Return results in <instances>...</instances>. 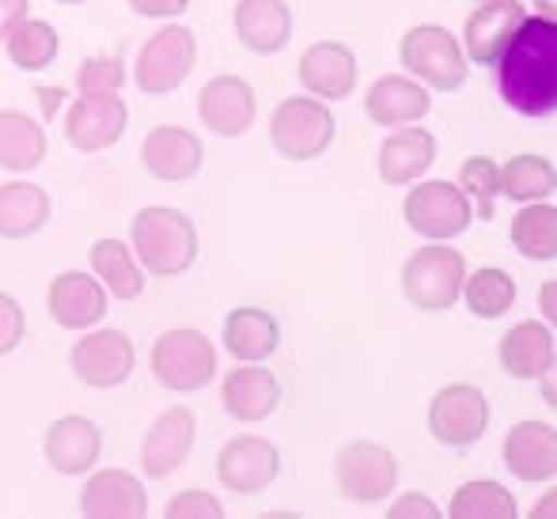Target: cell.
<instances>
[{
	"label": "cell",
	"mask_w": 557,
	"mask_h": 519,
	"mask_svg": "<svg viewBox=\"0 0 557 519\" xmlns=\"http://www.w3.org/2000/svg\"><path fill=\"white\" fill-rule=\"evenodd\" d=\"M497 91L523 118H550L557 107V23L528 15L497 58Z\"/></svg>",
	"instance_id": "cell-1"
},
{
	"label": "cell",
	"mask_w": 557,
	"mask_h": 519,
	"mask_svg": "<svg viewBox=\"0 0 557 519\" xmlns=\"http://www.w3.org/2000/svg\"><path fill=\"white\" fill-rule=\"evenodd\" d=\"M129 247L137 255L140 270L156 277H178L198 262V227L186 212L168 206H148L133 217L129 224Z\"/></svg>",
	"instance_id": "cell-2"
},
{
	"label": "cell",
	"mask_w": 557,
	"mask_h": 519,
	"mask_svg": "<svg viewBox=\"0 0 557 519\" xmlns=\"http://www.w3.org/2000/svg\"><path fill=\"white\" fill-rule=\"evenodd\" d=\"M398 61H403L406 76L433 91H459L467 84V53H462L459 38L441 23H418L403 35L398 42Z\"/></svg>",
	"instance_id": "cell-3"
},
{
	"label": "cell",
	"mask_w": 557,
	"mask_h": 519,
	"mask_svg": "<svg viewBox=\"0 0 557 519\" xmlns=\"http://www.w3.org/2000/svg\"><path fill=\"white\" fill-rule=\"evenodd\" d=\"M334 110L315 96H288L270 114V140L285 160H319L334 145Z\"/></svg>",
	"instance_id": "cell-4"
},
{
	"label": "cell",
	"mask_w": 557,
	"mask_h": 519,
	"mask_svg": "<svg viewBox=\"0 0 557 519\" xmlns=\"http://www.w3.org/2000/svg\"><path fill=\"white\" fill-rule=\"evenodd\" d=\"M194 65H198V38L186 23L168 20L140 46L137 65H133V84L145 96H171L175 88H183Z\"/></svg>",
	"instance_id": "cell-5"
},
{
	"label": "cell",
	"mask_w": 557,
	"mask_h": 519,
	"mask_svg": "<svg viewBox=\"0 0 557 519\" xmlns=\"http://www.w3.org/2000/svg\"><path fill=\"white\" fill-rule=\"evenodd\" d=\"M467 277V262L447 243H429L413 250L403 265V296L418 311H451L459 304V288Z\"/></svg>",
	"instance_id": "cell-6"
},
{
	"label": "cell",
	"mask_w": 557,
	"mask_h": 519,
	"mask_svg": "<svg viewBox=\"0 0 557 519\" xmlns=\"http://www.w3.org/2000/svg\"><path fill=\"white\" fill-rule=\"evenodd\" d=\"M148 364H152V375L168 391L194 395V391H201L216 375V349L201 330H190V326L163 330L152 342Z\"/></svg>",
	"instance_id": "cell-7"
},
{
	"label": "cell",
	"mask_w": 557,
	"mask_h": 519,
	"mask_svg": "<svg viewBox=\"0 0 557 519\" xmlns=\"http://www.w3.org/2000/svg\"><path fill=\"white\" fill-rule=\"evenodd\" d=\"M413 190L403 201V220L429 243H447L462 235L474 220V201L459 190L455 183L444 178H425V183H410Z\"/></svg>",
	"instance_id": "cell-8"
},
{
	"label": "cell",
	"mask_w": 557,
	"mask_h": 519,
	"mask_svg": "<svg viewBox=\"0 0 557 519\" xmlns=\"http://www.w3.org/2000/svg\"><path fill=\"white\" fill-rule=\"evenodd\" d=\"M337 490L357 505H383L398 485V459L375 440H352L334 459Z\"/></svg>",
	"instance_id": "cell-9"
},
{
	"label": "cell",
	"mask_w": 557,
	"mask_h": 519,
	"mask_svg": "<svg viewBox=\"0 0 557 519\" xmlns=\"http://www.w3.org/2000/svg\"><path fill=\"white\" fill-rule=\"evenodd\" d=\"M69 368L84 387L114 391L137 368V349H133L129 334L122 330H84L81 342L69 349Z\"/></svg>",
	"instance_id": "cell-10"
},
{
	"label": "cell",
	"mask_w": 557,
	"mask_h": 519,
	"mask_svg": "<svg viewBox=\"0 0 557 519\" xmlns=\"http://www.w3.org/2000/svg\"><path fill=\"white\" fill-rule=\"evenodd\" d=\"M490 398L474 383H447L429 403V432L444 447H470L490 429Z\"/></svg>",
	"instance_id": "cell-11"
},
{
	"label": "cell",
	"mask_w": 557,
	"mask_h": 519,
	"mask_svg": "<svg viewBox=\"0 0 557 519\" xmlns=\"http://www.w3.org/2000/svg\"><path fill=\"white\" fill-rule=\"evenodd\" d=\"M129 125V107L117 91L107 96H76L65 110V137L76 152H103L122 140Z\"/></svg>",
	"instance_id": "cell-12"
},
{
	"label": "cell",
	"mask_w": 557,
	"mask_h": 519,
	"mask_svg": "<svg viewBox=\"0 0 557 519\" xmlns=\"http://www.w3.org/2000/svg\"><path fill=\"white\" fill-rule=\"evenodd\" d=\"M198 440V417L190 406H171L152 421L145 444H140V474L163 482L186 462V455L194 452Z\"/></svg>",
	"instance_id": "cell-13"
},
{
	"label": "cell",
	"mask_w": 557,
	"mask_h": 519,
	"mask_svg": "<svg viewBox=\"0 0 557 519\" xmlns=\"http://www.w3.org/2000/svg\"><path fill=\"white\" fill-rule=\"evenodd\" d=\"M277 470L281 452L262 436H232L216 455V478L224 490L239 493V497H255V493L270 490Z\"/></svg>",
	"instance_id": "cell-14"
},
{
	"label": "cell",
	"mask_w": 557,
	"mask_h": 519,
	"mask_svg": "<svg viewBox=\"0 0 557 519\" xmlns=\"http://www.w3.org/2000/svg\"><path fill=\"white\" fill-rule=\"evenodd\" d=\"M198 118L213 137H243V133L255 125L258 103H255V88H250L243 76H213V81L201 84L198 91Z\"/></svg>",
	"instance_id": "cell-15"
},
{
	"label": "cell",
	"mask_w": 557,
	"mask_h": 519,
	"mask_svg": "<svg viewBox=\"0 0 557 519\" xmlns=\"http://www.w3.org/2000/svg\"><path fill=\"white\" fill-rule=\"evenodd\" d=\"M140 163L160 183H190L206 168V148L186 125H156L140 145Z\"/></svg>",
	"instance_id": "cell-16"
},
{
	"label": "cell",
	"mask_w": 557,
	"mask_h": 519,
	"mask_svg": "<svg viewBox=\"0 0 557 519\" xmlns=\"http://www.w3.org/2000/svg\"><path fill=\"white\" fill-rule=\"evenodd\" d=\"M528 20V8L520 0H490L478 4L462 23V53L474 65H497V58L505 53V46L516 38V30Z\"/></svg>",
	"instance_id": "cell-17"
},
{
	"label": "cell",
	"mask_w": 557,
	"mask_h": 519,
	"mask_svg": "<svg viewBox=\"0 0 557 519\" xmlns=\"http://www.w3.org/2000/svg\"><path fill=\"white\" fill-rule=\"evenodd\" d=\"M107 296L103 281L96 273H81V270H65L50 281V296H46V308H50V319L58 322L61 330H84L99 326L107 319Z\"/></svg>",
	"instance_id": "cell-18"
},
{
	"label": "cell",
	"mask_w": 557,
	"mask_h": 519,
	"mask_svg": "<svg viewBox=\"0 0 557 519\" xmlns=\"http://www.w3.org/2000/svg\"><path fill=\"white\" fill-rule=\"evenodd\" d=\"M505 470L520 482H554L557 474V429L550 421H516L500 444Z\"/></svg>",
	"instance_id": "cell-19"
},
{
	"label": "cell",
	"mask_w": 557,
	"mask_h": 519,
	"mask_svg": "<svg viewBox=\"0 0 557 519\" xmlns=\"http://www.w3.org/2000/svg\"><path fill=\"white\" fill-rule=\"evenodd\" d=\"M88 482L81 490L84 519H145L148 493L133 470H88Z\"/></svg>",
	"instance_id": "cell-20"
},
{
	"label": "cell",
	"mask_w": 557,
	"mask_h": 519,
	"mask_svg": "<svg viewBox=\"0 0 557 519\" xmlns=\"http://www.w3.org/2000/svg\"><path fill=\"white\" fill-rule=\"evenodd\" d=\"M42 455L58 474L81 478L88 470H96L99 455H103V429L81 413L58 417L50 424V432H46Z\"/></svg>",
	"instance_id": "cell-21"
},
{
	"label": "cell",
	"mask_w": 557,
	"mask_h": 519,
	"mask_svg": "<svg viewBox=\"0 0 557 519\" xmlns=\"http://www.w3.org/2000/svg\"><path fill=\"white\" fill-rule=\"evenodd\" d=\"M357 53L345 42H315L300 53V84L323 103H342L357 88Z\"/></svg>",
	"instance_id": "cell-22"
},
{
	"label": "cell",
	"mask_w": 557,
	"mask_h": 519,
	"mask_svg": "<svg viewBox=\"0 0 557 519\" xmlns=\"http://www.w3.org/2000/svg\"><path fill=\"white\" fill-rule=\"evenodd\" d=\"M232 23L235 38L262 58H273L293 42V8L285 0H239Z\"/></svg>",
	"instance_id": "cell-23"
},
{
	"label": "cell",
	"mask_w": 557,
	"mask_h": 519,
	"mask_svg": "<svg viewBox=\"0 0 557 519\" xmlns=\"http://www.w3.org/2000/svg\"><path fill=\"white\" fill-rule=\"evenodd\" d=\"M281 403V383L270 368L262 364H239L224 375L221 383V406L232 421H265Z\"/></svg>",
	"instance_id": "cell-24"
},
{
	"label": "cell",
	"mask_w": 557,
	"mask_h": 519,
	"mask_svg": "<svg viewBox=\"0 0 557 519\" xmlns=\"http://www.w3.org/2000/svg\"><path fill=\"white\" fill-rule=\"evenodd\" d=\"M364 110L375 125L383 129H398V125H418L421 118L433 110V96L425 84H418L413 76H380L368 88Z\"/></svg>",
	"instance_id": "cell-25"
},
{
	"label": "cell",
	"mask_w": 557,
	"mask_h": 519,
	"mask_svg": "<svg viewBox=\"0 0 557 519\" xmlns=\"http://www.w3.org/2000/svg\"><path fill=\"white\" fill-rule=\"evenodd\" d=\"M557 345H554V330L550 322H539V319H523L500 337V368H505L512 380H543L550 375L554 357H557Z\"/></svg>",
	"instance_id": "cell-26"
},
{
	"label": "cell",
	"mask_w": 557,
	"mask_h": 519,
	"mask_svg": "<svg viewBox=\"0 0 557 519\" xmlns=\"http://www.w3.org/2000/svg\"><path fill=\"white\" fill-rule=\"evenodd\" d=\"M436 163V137L421 125H398L380 145V178L387 186H410Z\"/></svg>",
	"instance_id": "cell-27"
},
{
	"label": "cell",
	"mask_w": 557,
	"mask_h": 519,
	"mask_svg": "<svg viewBox=\"0 0 557 519\" xmlns=\"http://www.w3.org/2000/svg\"><path fill=\"white\" fill-rule=\"evenodd\" d=\"M46 125L30 118L27 110H0V171L27 175L46 160Z\"/></svg>",
	"instance_id": "cell-28"
},
{
	"label": "cell",
	"mask_w": 557,
	"mask_h": 519,
	"mask_svg": "<svg viewBox=\"0 0 557 519\" xmlns=\"http://www.w3.org/2000/svg\"><path fill=\"white\" fill-rule=\"evenodd\" d=\"M53 217L50 194L38 183H0V239H30Z\"/></svg>",
	"instance_id": "cell-29"
},
{
	"label": "cell",
	"mask_w": 557,
	"mask_h": 519,
	"mask_svg": "<svg viewBox=\"0 0 557 519\" xmlns=\"http://www.w3.org/2000/svg\"><path fill=\"white\" fill-rule=\"evenodd\" d=\"M281 326L262 308H235L224 319V349L243 364H262L277 353Z\"/></svg>",
	"instance_id": "cell-30"
},
{
	"label": "cell",
	"mask_w": 557,
	"mask_h": 519,
	"mask_svg": "<svg viewBox=\"0 0 557 519\" xmlns=\"http://www.w3.org/2000/svg\"><path fill=\"white\" fill-rule=\"evenodd\" d=\"M88 258L96 277L103 281L107 296H114V300H140V293H145V270H140L129 243L114 239V235L111 239H96Z\"/></svg>",
	"instance_id": "cell-31"
},
{
	"label": "cell",
	"mask_w": 557,
	"mask_h": 519,
	"mask_svg": "<svg viewBox=\"0 0 557 519\" xmlns=\"http://www.w3.org/2000/svg\"><path fill=\"white\" fill-rule=\"evenodd\" d=\"M4 53L20 73H46L58 61L61 38L53 30V23L46 20H20L12 27V35L4 38Z\"/></svg>",
	"instance_id": "cell-32"
},
{
	"label": "cell",
	"mask_w": 557,
	"mask_h": 519,
	"mask_svg": "<svg viewBox=\"0 0 557 519\" xmlns=\"http://www.w3.org/2000/svg\"><path fill=\"white\" fill-rule=\"evenodd\" d=\"M512 247L531 262L557 258V209L550 201H528L512 217Z\"/></svg>",
	"instance_id": "cell-33"
},
{
	"label": "cell",
	"mask_w": 557,
	"mask_h": 519,
	"mask_svg": "<svg viewBox=\"0 0 557 519\" xmlns=\"http://www.w3.org/2000/svg\"><path fill=\"white\" fill-rule=\"evenodd\" d=\"M557 186V171L546 156L520 152L500 168V194L516 206H528V201H546Z\"/></svg>",
	"instance_id": "cell-34"
},
{
	"label": "cell",
	"mask_w": 557,
	"mask_h": 519,
	"mask_svg": "<svg viewBox=\"0 0 557 519\" xmlns=\"http://www.w3.org/2000/svg\"><path fill=\"white\" fill-rule=\"evenodd\" d=\"M459 296L467 300L474 319L490 322L516 308V281L505 270H497V265H485V270H474L470 277H462Z\"/></svg>",
	"instance_id": "cell-35"
},
{
	"label": "cell",
	"mask_w": 557,
	"mask_h": 519,
	"mask_svg": "<svg viewBox=\"0 0 557 519\" xmlns=\"http://www.w3.org/2000/svg\"><path fill=\"white\" fill-rule=\"evenodd\" d=\"M447 516L451 519H516L520 508H516V497L493 478H478V482H467L455 490L451 505H447Z\"/></svg>",
	"instance_id": "cell-36"
},
{
	"label": "cell",
	"mask_w": 557,
	"mask_h": 519,
	"mask_svg": "<svg viewBox=\"0 0 557 519\" xmlns=\"http://www.w3.org/2000/svg\"><path fill=\"white\" fill-rule=\"evenodd\" d=\"M459 190L478 201V217L490 220L493 201L500 198V163H493L490 156H470V160H462Z\"/></svg>",
	"instance_id": "cell-37"
},
{
	"label": "cell",
	"mask_w": 557,
	"mask_h": 519,
	"mask_svg": "<svg viewBox=\"0 0 557 519\" xmlns=\"http://www.w3.org/2000/svg\"><path fill=\"white\" fill-rule=\"evenodd\" d=\"M125 84V65L122 58L111 53H99V58L81 61L76 69V91L81 96H107V91H122Z\"/></svg>",
	"instance_id": "cell-38"
},
{
	"label": "cell",
	"mask_w": 557,
	"mask_h": 519,
	"mask_svg": "<svg viewBox=\"0 0 557 519\" xmlns=\"http://www.w3.org/2000/svg\"><path fill=\"white\" fill-rule=\"evenodd\" d=\"M168 519H224V505L206 490H183L163 508Z\"/></svg>",
	"instance_id": "cell-39"
},
{
	"label": "cell",
	"mask_w": 557,
	"mask_h": 519,
	"mask_svg": "<svg viewBox=\"0 0 557 519\" xmlns=\"http://www.w3.org/2000/svg\"><path fill=\"white\" fill-rule=\"evenodd\" d=\"M23 334H27V314H23L20 300L0 293V357L20 349Z\"/></svg>",
	"instance_id": "cell-40"
},
{
	"label": "cell",
	"mask_w": 557,
	"mask_h": 519,
	"mask_svg": "<svg viewBox=\"0 0 557 519\" xmlns=\"http://www.w3.org/2000/svg\"><path fill=\"white\" fill-rule=\"evenodd\" d=\"M391 519H441V508L433 505V497L425 493H403L395 505L387 508Z\"/></svg>",
	"instance_id": "cell-41"
},
{
	"label": "cell",
	"mask_w": 557,
	"mask_h": 519,
	"mask_svg": "<svg viewBox=\"0 0 557 519\" xmlns=\"http://www.w3.org/2000/svg\"><path fill=\"white\" fill-rule=\"evenodd\" d=\"M133 15H145V20H178V15L190 8V0H129Z\"/></svg>",
	"instance_id": "cell-42"
},
{
	"label": "cell",
	"mask_w": 557,
	"mask_h": 519,
	"mask_svg": "<svg viewBox=\"0 0 557 519\" xmlns=\"http://www.w3.org/2000/svg\"><path fill=\"white\" fill-rule=\"evenodd\" d=\"M27 0H0V42L12 35V27L20 20H27Z\"/></svg>",
	"instance_id": "cell-43"
},
{
	"label": "cell",
	"mask_w": 557,
	"mask_h": 519,
	"mask_svg": "<svg viewBox=\"0 0 557 519\" xmlns=\"http://www.w3.org/2000/svg\"><path fill=\"white\" fill-rule=\"evenodd\" d=\"M38 99H42V122H50V118L58 114L61 91H46V88H38Z\"/></svg>",
	"instance_id": "cell-44"
},
{
	"label": "cell",
	"mask_w": 557,
	"mask_h": 519,
	"mask_svg": "<svg viewBox=\"0 0 557 519\" xmlns=\"http://www.w3.org/2000/svg\"><path fill=\"white\" fill-rule=\"evenodd\" d=\"M554 293H557V281H546L543 285V319L554 322Z\"/></svg>",
	"instance_id": "cell-45"
},
{
	"label": "cell",
	"mask_w": 557,
	"mask_h": 519,
	"mask_svg": "<svg viewBox=\"0 0 557 519\" xmlns=\"http://www.w3.org/2000/svg\"><path fill=\"white\" fill-rule=\"evenodd\" d=\"M531 4H535L539 20H554L557 15V0H531Z\"/></svg>",
	"instance_id": "cell-46"
},
{
	"label": "cell",
	"mask_w": 557,
	"mask_h": 519,
	"mask_svg": "<svg viewBox=\"0 0 557 519\" xmlns=\"http://www.w3.org/2000/svg\"><path fill=\"white\" fill-rule=\"evenodd\" d=\"M554 501H557V493L550 490V493H546V497H543V505H539L531 516H554V512H557V505H554Z\"/></svg>",
	"instance_id": "cell-47"
},
{
	"label": "cell",
	"mask_w": 557,
	"mask_h": 519,
	"mask_svg": "<svg viewBox=\"0 0 557 519\" xmlns=\"http://www.w3.org/2000/svg\"><path fill=\"white\" fill-rule=\"evenodd\" d=\"M58 4H84V0H58Z\"/></svg>",
	"instance_id": "cell-48"
},
{
	"label": "cell",
	"mask_w": 557,
	"mask_h": 519,
	"mask_svg": "<svg viewBox=\"0 0 557 519\" xmlns=\"http://www.w3.org/2000/svg\"><path fill=\"white\" fill-rule=\"evenodd\" d=\"M478 4H490V0H478Z\"/></svg>",
	"instance_id": "cell-49"
}]
</instances>
